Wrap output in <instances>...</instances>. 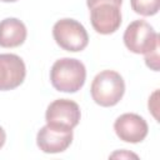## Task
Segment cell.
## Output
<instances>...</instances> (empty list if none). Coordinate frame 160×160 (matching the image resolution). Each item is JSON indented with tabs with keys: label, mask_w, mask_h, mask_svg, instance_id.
Masks as SVG:
<instances>
[{
	"label": "cell",
	"mask_w": 160,
	"mask_h": 160,
	"mask_svg": "<svg viewBox=\"0 0 160 160\" xmlns=\"http://www.w3.org/2000/svg\"><path fill=\"white\" fill-rule=\"evenodd\" d=\"M86 79L85 65L72 58H62L56 60L50 70V81L54 89L62 92L79 91Z\"/></svg>",
	"instance_id": "obj_1"
},
{
	"label": "cell",
	"mask_w": 160,
	"mask_h": 160,
	"mask_svg": "<svg viewBox=\"0 0 160 160\" xmlns=\"http://www.w3.org/2000/svg\"><path fill=\"white\" fill-rule=\"evenodd\" d=\"M72 141V130L54 128L50 125L42 126L36 135L39 149L46 154H58L65 151Z\"/></svg>",
	"instance_id": "obj_8"
},
{
	"label": "cell",
	"mask_w": 160,
	"mask_h": 160,
	"mask_svg": "<svg viewBox=\"0 0 160 160\" xmlns=\"http://www.w3.org/2000/svg\"><path fill=\"white\" fill-rule=\"evenodd\" d=\"M26 68L15 54H0V91L12 90L22 84Z\"/></svg>",
	"instance_id": "obj_7"
},
{
	"label": "cell",
	"mask_w": 160,
	"mask_h": 160,
	"mask_svg": "<svg viewBox=\"0 0 160 160\" xmlns=\"http://www.w3.org/2000/svg\"><path fill=\"white\" fill-rule=\"evenodd\" d=\"M131 9L142 16H152L160 9V0H130Z\"/></svg>",
	"instance_id": "obj_11"
},
{
	"label": "cell",
	"mask_w": 160,
	"mask_h": 160,
	"mask_svg": "<svg viewBox=\"0 0 160 160\" xmlns=\"http://www.w3.org/2000/svg\"><path fill=\"white\" fill-rule=\"evenodd\" d=\"M92 100L104 108L116 105L124 96L125 82L121 75L114 70H104L99 72L90 88Z\"/></svg>",
	"instance_id": "obj_2"
},
{
	"label": "cell",
	"mask_w": 160,
	"mask_h": 160,
	"mask_svg": "<svg viewBox=\"0 0 160 160\" xmlns=\"http://www.w3.org/2000/svg\"><path fill=\"white\" fill-rule=\"evenodd\" d=\"M114 130L118 138L125 142L136 144L142 141L148 135V122L138 114L126 112L120 115L114 122Z\"/></svg>",
	"instance_id": "obj_6"
},
{
	"label": "cell",
	"mask_w": 160,
	"mask_h": 160,
	"mask_svg": "<svg viewBox=\"0 0 160 160\" xmlns=\"http://www.w3.org/2000/svg\"><path fill=\"white\" fill-rule=\"evenodd\" d=\"M124 44L134 54H146L159 46V35L145 20L130 22L124 32Z\"/></svg>",
	"instance_id": "obj_4"
},
{
	"label": "cell",
	"mask_w": 160,
	"mask_h": 160,
	"mask_svg": "<svg viewBox=\"0 0 160 160\" xmlns=\"http://www.w3.org/2000/svg\"><path fill=\"white\" fill-rule=\"evenodd\" d=\"M100 4H111V5L120 8L122 4V0H86V5L89 9H92L94 6L100 5Z\"/></svg>",
	"instance_id": "obj_13"
},
{
	"label": "cell",
	"mask_w": 160,
	"mask_h": 160,
	"mask_svg": "<svg viewBox=\"0 0 160 160\" xmlns=\"http://www.w3.org/2000/svg\"><path fill=\"white\" fill-rule=\"evenodd\" d=\"M81 112L79 105L69 99H58L52 101L45 112L46 124L54 128L72 130L80 121Z\"/></svg>",
	"instance_id": "obj_5"
},
{
	"label": "cell",
	"mask_w": 160,
	"mask_h": 160,
	"mask_svg": "<svg viewBox=\"0 0 160 160\" xmlns=\"http://www.w3.org/2000/svg\"><path fill=\"white\" fill-rule=\"evenodd\" d=\"M144 55H145V62H146V65L150 69L158 71L159 70V46L155 48L154 50L144 54Z\"/></svg>",
	"instance_id": "obj_12"
},
{
	"label": "cell",
	"mask_w": 160,
	"mask_h": 160,
	"mask_svg": "<svg viewBox=\"0 0 160 160\" xmlns=\"http://www.w3.org/2000/svg\"><path fill=\"white\" fill-rule=\"evenodd\" d=\"M90 21L94 30L102 35L115 32L121 25L120 8L111 4H100L90 9Z\"/></svg>",
	"instance_id": "obj_9"
},
{
	"label": "cell",
	"mask_w": 160,
	"mask_h": 160,
	"mask_svg": "<svg viewBox=\"0 0 160 160\" xmlns=\"http://www.w3.org/2000/svg\"><path fill=\"white\" fill-rule=\"evenodd\" d=\"M52 36L61 49L71 52L84 50L89 42L86 29L74 19H61L56 21L52 26Z\"/></svg>",
	"instance_id": "obj_3"
},
{
	"label": "cell",
	"mask_w": 160,
	"mask_h": 160,
	"mask_svg": "<svg viewBox=\"0 0 160 160\" xmlns=\"http://www.w3.org/2000/svg\"><path fill=\"white\" fill-rule=\"evenodd\" d=\"M0 1H4V2H14V1H18V0H0Z\"/></svg>",
	"instance_id": "obj_15"
},
{
	"label": "cell",
	"mask_w": 160,
	"mask_h": 160,
	"mask_svg": "<svg viewBox=\"0 0 160 160\" xmlns=\"http://www.w3.org/2000/svg\"><path fill=\"white\" fill-rule=\"evenodd\" d=\"M5 140H6V134H5V130H4V129L0 126V149L4 146Z\"/></svg>",
	"instance_id": "obj_14"
},
{
	"label": "cell",
	"mask_w": 160,
	"mask_h": 160,
	"mask_svg": "<svg viewBox=\"0 0 160 160\" xmlns=\"http://www.w3.org/2000/svg\"><path fill=\"white\" fill-rule=\"evenodd\" d=\"M28 31L25 24L16 18H6L0 21V46L16 48L24 44Z\"/></svg>",
	"instance_id": "obj_10"
}]
</instances>
